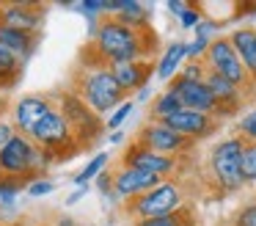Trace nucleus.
<instances>
[{"instance_id":"f257e3e1","label":"nucleus","mask_w":256,"mask_h":226,"mask_svg":"<svg viewBox=\"0 0 256 226\" xmlns=\"http://www.w3.org/2000/svg\"><path fill=\"white\" fill-rule=\"evenodd\" d=\"M149 39H152V28L149 31H132L113 17H105L96 39L88 42V53L94 61L80 66H118V64H130V61H149L152 53Z\"/></svg>"},{"instance_id":"f03ea898","label":"nucleus","mask_w":256,"mask_h":226,"mask_svg":"<svg viewBox=\"0 0 256 226\" xmlns=\"http://www.w3.org/2000/svg\"><path fill=\"white\" fill-rule=\"evenodd\" d=\"M74 91L80 94L86 105L100 116H110L118 105H124L127 97L124 88L116 83L110 66H80L74 72Z\"/></svg>"},{"instance_id":"7ed1b4c3","label":"nucleus","mask_w":256,"mask_h":226,"mask_svg":"<svg viewBox=\"0 0 256 226\" xmlns=\"http://www.w3.org/2000/svg\"><path fill=\"white\" fill-rule=\"evenodd\" d=\"M56 163V154L44 152L36 146L34 138L28 135H14L6 146L0 149V176H14V179H25L47 171V165Z\"/></svg>"},{"instance_id":"20e7f679","label":"nucleus","mask_w":256,"mask_h":226,"mask_svg":"<svg viewBox=\"0 0 256 226\" xmlns=\"http://www.w3.org/2000/svg\"><path fill=\"white\" fill-rule=\"evenodd\" d=\"M242 152H245V141L240 135H228L223 141H218L210 149L206 157V171H210L212 182L218 190L223 193H237L240 187H245L242 179Z\"/></svg>"},{"instance_id":"39448f33","label":"nucleus","mask_w":256,"mask_h":226,"mask_svg":"<svg viewBox=\"0 0 256 226\" xmlns=\"http://www.w3.org/2000/svg\"><path fill=\"white\" fill-rule=\"evenodd\" d=\"M184 204V190L176 179H162L157 187H152L149 193L124 201V212L135 220H149V218H162V215H174L176 209H182Z\"/></svg>"},{"instance_id":"423d86ee","label":"nucleus","mask_w":256,"mask_h":226,"mask_svg":"<svg viewBox=\"0 0 256 226\" xmlns=\"http://www.w3.org/2000/svg\"><path fill=\"white\" fill-rule=\"evenodd\" d=\"M58 110L66 116L69 127H72V132H74V141L80 143V149L96 143L100 135L105 132V127H108V121H102V116L94 113V110L80 99V94L74 91V88L58 94Z\"/></svg>"},{"instance_id":"0eeeda50","label":"nucleus","mask_w":256,"mask_h":226,"mask_svg":"<svg viewBox=\"0 0 256 226\" xmlns=\"http://www.w3.org/2000/svg\"><path fill=\"white\" fill-rule=\"evenodd\" d=\"M204 64L210 72L226 77V80H232L237 88L248 91L250 77H248V72H245L242 61H240V55H237V50H234V44L228 36H220L210 44V50H206V55H204Z\"/></svg>"},{"instance_id":"6e6552de","label":"nucleus","mask_w":256,"mask_h":226,"mask_svg":"<svg viewBox=\"0 0 256 226\" xmlns=\"http://www.w3.org/2000/svg\"><path fill=\"white\" fill-rule=\"evenodd\" d=\"M135 143L144 146V149H152V152H157V154H166V157H179V154H184L193 146V141H188V138L179 135L176 130H171L166 121H152V119L138 130Z\"/></svg>"},{"instance_id":"1a4fd4ad","label":"nucleus","mask_w":256,"mask_h":226,"mask_svg":"<svg viewBox=\"0 0 256 226\" xmlns=\"http://www.w3.org/2000/svg\"><path fill=\"white\" fill-rule=\"evenodd\" d=\"M56 108L58 105L52 102V97H47V94H25V97H20L17 102L12 105L8 113H12V124L17 127L20 135L30 138L36 132V127H39Z\"/></svg>"},{"instance_id":"9d476101","label":"nucleus","mask_w":256,"mask_h":226,"mask_svg":"<svg viewBox=\"0 0 256 226\" xmlns=\"http://www.w3.org/2000/svg\"><path fill=\"white\" fill-rule=\"evenodd\" d=\"M162 182V176L149 174V171L140 168H130V165H118L113 171V193H116L122 201H132V198L149 193L152 187H157Z\"/></svg>"},{"instance_id":"9b49d317","label":"nucleus","mask_w":256,"mask_h":226,"mask_svg":"<svg viewBox=\"0 0 256 226\" xmlns=\"http://www.w3.org/2000/svg\"><path fill=\"white\" fill-rule=\"evenodd\" d=\"M122 165L149 171V174H157V176H162V179H171L179 168V157H166V154H157V152H152V149H144V146H138V143H132V146L122 154Z\"/></svg>"},{"instance_id":"f8f14e48","label":"nucleus","mask_w":256,"mask_h":226,"mask_svg":"<svg viewBox=\"0 0 256 226\" xmlns=\"http://www.w3.org/2000/svg\"><path fill=\"white\" fill-rule=\"evenodd\" d=\"M168 88L179 94L182 105L188 110H198V113H206V116H215L218 119V99L212 97L206 80H182V77H174L168 83Z\"/></svg>"},{"instance_id":"ddd939ff","label":"nucleus","mask_w":256,"mask_h":226,"mask_svg":"<svg viewBox=\"0 0 256 226\" xmlns=\"http://www.w3.org/2000/svg\"><path fill=\"white\" fill-rule=\"evenodd\" d=\"M0 25L39 36L44 25V9L36 3H0Z\"/></svg>"},{"instance_id":"4468645a","label":"nucleus","mask_w":256,"mask_h":226,"mask_svg":"<svg viewBox=\"0 0 256 226\" xmlns=\"http://www.w3.org/2000/svg\"><path fill=\"white\" fill-rule=\"evenodd\" d=\"M166 124L171 130H176L179 135H184L188 141H201V138H210L218 130V119L215 116L198 113V110H188L182 108L179 113H174L171 119H166Z\"/></svg>"},{"instance_id":"2eb2a0df","label":"nucleus","mask_w":256,"mask_h":226,"mask_svg":"<svg viewBox=\"0 0 256 226\" xmlns=\"http://www.w3.org/2000/svg\"><path fill=\"white\" fill-rule=\"evenodd\" d=\"M105 14H113V20H118L132 31H149L152 28V9L138 0H108Z\"/></svg>"},{"instance_id":"dca6fc26","label":"nucleus","mask_w":256,"mask_h":226,"mask_svg":"<svg viewBox=\"0 0 256 226\" xmlns=\"http://www.w3.org/2000/svg\"><path fill=\"white\" fill-rule=\"evenodd\" d=\"M154 66L157 64H152V61H130V64L110 66V72H113V77H116V83L124 88V94L132 97L140 88L149 86L152 75H154Z\"/></svg>"},{"instance_id":"f3484780","label":"nucleus","mask_w":256,"mask_h":226,"mask_svg":"<svg viewBox=\"0 0 256 226\" xmlns=\"http://www.w3.org/2000/svg\"><path fill=\"white\" fill-rule=\"evenodd\" d=\"M188 47H190L188 42H171L168 44L166 53L160 55V61H157V66H154L157 80L168 83V80H174V77L182 72V66L188 64Z\"/></svg>"},{"instance_id":"a211bd4d","label":"nucleus","mask_w":256,"mask_h":226,"mask_svg":"<svg viewBox=\"0 0 256 226\" xmlns=\"http://www.w3.org/2000/svg\"><path fill=\"white\" fill-rule=\"evenodd\" d=\"M228 39H232V44H234V50H237L240 61H242L245 72H248L250 83L256 86V31H250V28H237Z\"/></svg>"},{"instance_id":"6ab92c4d","label":"nucleus","mask_w":256,"mask_h":226,"mask_svg":"<svg viewBox=\"0 0 256 226\" xmlns=\"http://www.w3.org/2000/svg\"><path fill=\"white\" fill-rule=\"evenodd\" d=\"M0 44H6L12 53H17L20 58L28 64L30 55L39 47V36H36V33H25V31H14V28L0 25Z\"/></svg>"},{"instance_id":"aec40b11","label":"nucleus","mask_w":256,"mask_h":226,"mask_svg":"<svg viewBox=\"0 0 256 226\" xmlns=\"http://www.w3.org/2000/svg\"><path fill=\"white\" fill-rule=\"evenodd\" d=\"M22 69H25V61L17 53H12L6 44H0V88L12 91L17 86V80L22 77Z\"/></svg>"},{"instance_id":"412c9836","label":"nucleus","mask_w":256,"mask_h":226,"mask_svg":"<svg viewBox=\"0 0 256 226\" xmlns=\"http://www.w3.org/2000/svg\"><path fill=\"white\" fill-rule=\"evenodd\" d=\"M184 105H182V99H179V94L174 91V88H166V91H160L154 97V102H152V108H149V119L152 121H166V119H171L174 113H179Z\"/></svg>"},{"instance_id":"4be33fe9","label":"nucleus","mask_w":256,"mask_h":226,"mask_svg":"<svg viewBox=\"0 0 256 226\" xmlns=\"http://www.w3.org/2000/svg\"><path fill=\"white\" fill-rule=\"evenodd\" d=\"M108 160H110V154H108V152L94 154V157L86 163V168L74 174V187H78V185H94L96 176H100L102 171H108Z\"/></svg>"},{"instance_id":"5701e85b","label":"nucleus","mask_w":256,"mask_h":226,"mask_svg":"<svg viewBox=\"0 0 256 226\" xmlns=\"http://www.w3.org/2000/svg\"><path fill=\"white\" fill-rule=\"evenodd\" d=\"M28 190L25 179H14V176H0V209H12L17 196Z\"/></svg>"},{"instance_id":"b1692460","label":"nucleus","mask_w":256,"mask_h":226,"mask_svg":"<svg viewBox=\"0 0 256 226\" xmlns=\"http://www.w3.org/2000/svg\"><path fill=\"white\" fill-rule=\"evenodd\" d=\"M132 226H193V215L190 209H176L174 215H162V218H149V220H135Z\"/></svg>"},{"instance_id":"393cba45","label":"nucleus","mask_w":256,"mask_h":226,"mask_svg":"<svg viewBox=\"0 0 256 226\" xmlns=\"http://www.w3.org/2000/svg\"><path fill=\"white\" fill-rule=\"evenodd\" d=\"M242 179H245V185H254V182H256V143H245V152H242Z\"/></svg>"},{"instance_id":"a878e982","label":"nucleus","mask_w":256,"mask_h":226,"mask_svg":"<svg viewBox=\"0 0 256 226\" xmlns=\"http://www.w3.org/2000/svg\"><path fill=\"white\" fill-rule=\"evenodd\" d=\"M237 135L242 138L245 143H256V108L248 110V113L240 119L237 124Z\"/></svg>"},{"instance_id":"bb28decb","label":"nucleus","mask_w":256,"mask_h":226,"mask_svg":"<svg viewBox=\"0 0 256 226\" xmlns=\"http://www.w3.org/2000/svg\"><path fill=\"white\" fill-rule=\"evenodd\" d=\"M220 28H223V22L212 20V17H204L198 22V28H196V39H210V42H215V39H220Z\"/></svg>"},{"instance_id":"cd10ccee","label":"nucleus","mask_w":256,"mask_h":226,"mask_svg":"<svg viewBox=\"0 0 256 226\" xmlns=\"http://www.w3.org/2000/svg\"><path fill=\"white\" fill-rule=\"evenodd\" d=\"M132 108H135V99H127L124 105H118V108L113 110L110 116H108V130H110V132H116L118 127H122L124 121H127V116L132 113Z\"/></svg>"},{"instance_id":"c85d7f7f","label":"nucleus","mask_w":256,"mask_h":226,"mask_svg":"<svg viewBox=\"0 0 256 226\" xmlns=\"http://www.w3.org/2000/svg\"><path fill=\"white\" fill-rule=\"evenodd\" d=\"M232 226H256V198L248 204H242V207L234 212Z\"/></svg>"},{"instance_id":"c756f323","label":"nucleus","mask_w":256,"mask_h":226,"mask_svg":"<svg viewBox=\"0 0 256 226\" xmlns=\"http://www.w3.org/2000/svg\"><path fill=\"white\" fill-rule=\"evenodd\" d=\"M52 190H56V182L47 179V176H39V179H30V182H28V196H34V198L50 196Z\"/></svg>"},{"instance_id":"7c9ffc66","label":"nucleus","mask_w":256,"mask_h":226,"mask_svg":"<svg viewBox=\"0 0 256 226\" xmlns=\"http://www.w3.org/2000/svg\"><path fill=\"white\" fill-rule=\"evenodd\" d=\"M201 20H204V11H201L198 6H188V11L179 17V25H182L184 31H196Z\"/></svg>"},{"instance_id":"2f4dec72","label":"nucleus","mask_w":256,"mask_h":226,"mask_svg":"<svg viewBox=\"0 0 256 226\" xmlns=\"http://www.w3.org/2000/svg\"><path fill=\"white\" fill-rule=\"evenodd\" d=\"M94 187L102 193V196H108V193H113V171H102V174L94 179Z\"/></svg>"},{"instance_id":"473e14b6","label":"nucleus","mask_w":256,"mask_h":226,"mask_svg":"<svg viewBox=\"0 0 256 226\" xmlns=\"http://www.w3.org/2000/svg\"><path fill=\"white\" fill-rule=\"evenodd\" d=\"M14 135H17V127L12 124V119H3V116H0V149L6 146Z\"/></svg>"},{"instance_id":"72a5a7b5","label":"nucleus","mask_w":256,"mask_h":226,"mask_svg":"<svg viewBox=\"0 0 256 226\" xmlns=\"http://www.w3.org/2000/svg\"><path fill=\"white\" fill-rule=\"evenodd\" d=\"M88 190H91V185H78V187H74V190L66 196V207H74V204H78V201H80V198H83Z\"/></svg>"},{"instance_id":"f704fd0d","label":"nucleus","mask_w":256,"mask_h":226,"mask_svg":"<svg viewBox=\"0 0 256 226\" xmlns=\"http://www.w3.org/2000/svg\"><path fill=\"white\" fill-rule=\"evenodd\" d=\"M166 6H168V11H171L174 17H182L184 11H188V6H190V3H184V0H168Z\"/></svg>"},{"instance_id":"c9c22d12","label":"nucleus","mask_w":256,"mask_h":226,"mask_svg":"<svg viewBox=\"0 0 256 226\" xmlns=\"http://www.w3.org/2000/svg\"><path fill=\"white\" fill-rule=\"evenodd\" d=\"M149 97H152V86H146V88H140V91L135 94L132 99H135V105H138V102H146V99H149Z\"/></svg>"},{"instance_id":"e433bc0d","label":"nucleus","mask_w":256,"mask_h":226,"mask_svg":"<svg viewBox=\"0 0 256 226\" xmlns=\"http://www.w3.org/2000/svg\"><path fill=\"white\" fill-rule=\"evenodd\" d=\"M6 110H12V105H8V97H6V91L0 88V116L6 113Z\"/></svg>"},{"instance_id":"4c0bfd02","label":"nucleus","mask_w":256,"mask_h":226,"mask_svg":"<svg viewBox=\"0 0 256 226\" xmlns=\"http://www.w3.org/2000/svg\"><path fill=\"white\" fill-rule=\"evenodd\" d=\"M52 226H78V220H74V218H69V215H61V218H58Z\"/></svg>"},{"instance_id":"58836bf2","label":"nucleus","mask_w":256,"mask_h":226,"mask_svg":"<svg viewBox=\"0 0 256 226\" xmlns=\"http://www.w3.org/2000/svg\"><path fill=\"white\" fill-rule=\"evenodd\" d=\"M108 141H110V143H122V141H124V132H122V130L108 132Z\"/></svg>"}]
</instances>
